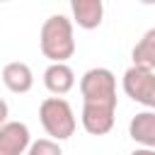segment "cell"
Instances as JSON below:
<instances>
[{"label":"cell","mask_w":155,"mask_h":155,"mask_svg":"<svg viewBox=\"0 0 155 155\" xmlns=\"http://www.w3.org/2000/svg\"><path fill=\"white\" fill-rule=\"evenodd\" d=\"M27 155H63V150H61V145H58L56 140H51V138H39V140H34V143L29 145Z\"/></svg>","instance_id":"12"},{"label":"cell","mask_w":155,"mask_h":155,"mask_svg":"<svg viewBox=\"0 0 155 155\" xmlns=\"http://www.w3.org/2000/svg\"><path fill=\"white\" fill-rule=\"evenodd\" d=\"M131 155H155V150H150V148H136Z\"/></svg>","instance_id":"14"},{"label":"cell","mask_w":155,"mask_h":155,"mask_svg":"<svg viewBox=\"0 0 155 155\" xmlns=\"http://www.w3.org/2000/svg\"><path fill=\"white\" fill-rule=\"evenodd\" d=\"M133 65L136 68H145V70H155V27L148 29L140 41L133 46Z\"/></svg>","instance_id":"11"},{"label":"cell","mask_w":155,"mask_h":155,"mask_svg":"<svg viewBox=\"0 0 155 155\" xmlns=\"http://www.w3.org/2000/svg\"><path fill=\"white\" fill-rule=\"evenodd\" d=\"M124 92L133 102H138V104L155 111V73L153 70L131 65L124 73Z\"/></svg>","instance_id":"4"},{"label":"cell","mask_w":155,"mask_h":155,"mask_svg":"<svg viewBox=\"0 0 155 155\" xmlns=\"http://www.w3.org/2000/svg\"><path fill=\"white\" fill-rule=\"evenodd\" d=\"M41 53L51 63H65L75 53V39H73V22L63 15H51L39 34Z\"/></svg>","instance_id":"1"},{"label":"cell","mask_w":155,"mask_h":155,"mask_svg":"<svg viewBox=\"0 0 155 155\" xmlns=\"http://www.w3.org/2000/svg\"><path fill=\"white\" fill-rule=\"evenodd\" d=\"M39 119L51 140H65L75 133V114L73 107L63 97H46L39 107Z\"/></svg>","instance_id":"2"},{"label":"cell","mask_w":155,"mask_h":155,"mask_svg":"<svg viewBox=\"0 0 155 155\" xmlns=\"http://www.w3.org/2000/svg\"><path fill=\"white\" fill-rule=\"evenodd\" d=\"M70 10H73L78 27H82V29H97L102 24V17H104L102 0H73Z\"/></svg>","instance_id":"9"},{"label":"cell","mask_w":155,"mask_h":155,"mask_svg":"<svg viewBox=\"0 0 155 155\" xmlns=\"http://www.w3.org/2000/svg\"><path fill=\"white\" fill-rule=\"evenodd\" d=\"M114 107L102 104H82V128L90 136H104L114 128Z\"/></svg>","instance_id":"6"},{"label":"cell","mask_w":155,"mask_h":155,"mask_svg":"<svg viewBox=\"0 0 155 155\" xmlns=\"http://www.w3.org/2000/svg\"><path fill=\"white\" fill-rule=\"evenodd\" d=\"M85 104H102L116 109V78L109 68H90L80 80Z\"/></svg>","instance_id":"3"},{"label":"cell","mask_w":155,"mask_h":155,"mask_svg":"<svg viewBox=\"0 0 155 155\" xmlns=\"http://www.w3.org/2000/svg\"><path fill=\"white\" fill-rule=\"evenodd\" d=\"M2 124H7V102L0 97V126Z\"/></svg>","instance_id":"13"},{"label":"cell","mask_w":155,"mask_h":155,"mask_svg":"<svg viewBox=\"0 0 155 155\" xmlns=\"http://www.w3.org/2000/svg\"><path fill=\"white\" fill-rule=\"evenodd\" d=\"M128 136L143 148L155 150V111H140L128 124Z\"/></svg>","instance_id":"10"},{"label":"cell","mask_w":155,"mask_h":155,"mask_svg":"<svg viewBox=\"0 0 155 155\" xmlns=\"http://www.w3.org/2000/svg\"><path fill=\"white\" fill-rule=\"evenodd\" d=\"M31 145L27 124L7 121L0 126V155H24Z\"/></svg>","instance_id":"5"},{"label":"cell","mask_w":155,"mask_h":155,"mask_svg":"<svg viewBox=\"0 0 155 155\" xmlns=\"http://www.w3.org/2000/svg\"><path fill=\"white\" fill-rule=\"evenodd\" d=\"M44 85L53 94H68L75 85V73L65 63H51L44 70Z\"/></svg>","instance_id":"8"},{"label":"cell","mask_w":155,"mask_h":155,"mask_svg":"<svg viewBox=\"0 0 155 155\" xmlns=\"http://www.w3.org/2000/svg\"><path fill=\"white\" fill-rule=\"evenodd\" d=\"M2 82H5V87H7L10 92L24 94V92H29L31 85H34L31 68H29L27 63H22V61H12V63H7V65L2 68Z\"/></svg>","instance_id":"7"}]
</instances>
